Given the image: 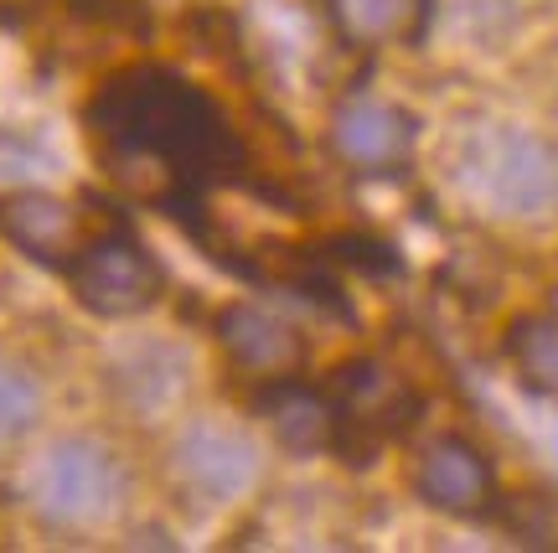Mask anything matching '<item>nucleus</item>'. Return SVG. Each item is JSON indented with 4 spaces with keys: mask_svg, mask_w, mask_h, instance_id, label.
<instances>
[{
    "mask_svg": "<svg viewBox=\"0 0 558 553\" xmlns=\"http://www.w3.org/2000/svg\"><path fill=\"white\" fill-rule=\"evenodd\" d=\"M88 130L114 171L150 166L171 192H197L243 160L222 109L171 68H130L109 79L88 104Z\"/></svg>",
    "mask_w": 558,
    "mask_h": 553,
    "instance_id": "1",
    "label": "nucleus"
},
{
    "mask_svg": "<svg viewBox=\"0 0 558 553\" xmlns=\"http://www.w3.org/2000/svg\"><path fill=\"white\" fill-rule=\"evenodd\" d=\"M414 115L383 99H347L331 119V151L357 171H388L414 151Z\"/></svg>",
    "mask_w": 558,
    "mask_h": 553,
    "instance_id": "8",
    "label": "nucleus"
},
{
    "mask_svg": "<svg viewBox=\"0 0 558 553\" xmlns=\"http://www.w3.org/2000/svg\"><path fill=\"white\" fill-rule=\"evenodd\" d=\"M0 233L47 269H68L73 254L88 243L78 207L62 197H47V192H16V197L0 202Z\"/></svg>",
    "mask_w": 558,
    "mask_h": 553,
    "instance_id": "9",
    "label": "nucleus"
},
{
    "mask_svg": "<svg viewBox=\"0 0 558 553\" xmlns=\"http://www.w3.org/2000/svg\"><path fill=\"white\" fill-rule=\"evenodd\" d=\"M259 409L269 414L275 435L284 440L295 455H316V450H326V445H331V430H337V419H331V398L316 394V388L279 377V383H269V388H264Z\"/></svg>",
    "mask_w": 558,
    "mask_h": 553,
    "instance_id": "12",
    "label": "nucleus"
},
{
    "mask_svg": "<svg viewBox=\"0 0 558 553\" xmlns=\"http://www.w3.org/2000/svg\"><path fill=\"white\" fill-rule=\"evenodd\" d=\"M62 275L73 285L78 305H88L94 316H109V321L150 311L160 300V290H166L160 259L135 233H124V228H109V233L88 238Z\"/></svg>",
    "mask_w": 558,
    "mask_h": 553,
    "instance_id": "4",
    "label": "nucleus"
},
{
    "mask_svg": "<svg viewBox=\"0 0 558 553\" xmlns=\"http://www.w3.org/2000/svg\"><path fill=\"white\" fill-rule=\"evenodd\" d=\"M429 0H331V16H337L341 37L352 41H418L429 26Z\"/></svg>",
    "mask_w": 558,
    "mask_h": 553,
    "instance_id": "13",
    "label": "nucleus"
},
{
    "mask_svg": "<svg viewBox=\"0 0 558 553\" xmlns=\"http://www.w3.org/2000/svg\"><path fill=\"white\" fill-rule=\"evenodd\" d=\"M460 187L492 218H543L558 207V145L518 124L471 130L460 145Z\"/></svg>",
    "mask_w": 558,
    "mask_h": 553,
    "instance_id": "2",
    "label": "nucleus"
},
{
    "mask_svg": "<svg viewBox=\"0 0 558 553\" xmlns=\"http://www.w3.org/2000/svg\"><path fill=\"white\" fill-rule=\"evenodd\" d=\"M41 419V388L37 377L0 357V455L16 450L21 440L37 430Z\"/></svg>",
    "mask_w": 558,
    "mask_h": 553,
    "instance_id": "15",
    "label": "nucleus"
},
{
    "mask_svg": "<svg viewBox=\"0 0 558 553\" xmlns=\"http://www.w3.org/2000/svg\"><path fill=\"white\" fill-rule=\"evenodd\" d=\"M171 471L197 502L222 507V502H239L259 481V445L243 430H233V424L197 419L171 445Z\"/></svg>",
    "mask_w": 558,
    "mask_h": 553,
    "instance_id": "6",
    "label": "nucleus"
},
{
    "mask_svg": "<svg viewBox=\"0 0 558 553\" xmlns=\"http://www.w3.org/2000/svg\"><path fill=\"white\" fill-rule=\"evenodd\" d=\"M218 341L228 347V357L248 368V373L259 377H284L300 368V357H305V341H300L295 326H284L279 316L259 311V305H228L218 316Z\"/></svg>",
    "mask_w": 558,
    "mask_h": 553,
    "instance_id": "11",
    "label": "nucleus"
},
{
    "mask_svg": "<svg viewBox=\"0 0 558 553\" xmlns=\"http://www.w3.org/2000/svg\"><path fill=\"white\" fill-rule=\"evenodd\" d=\"M507 357L518 362L527 388L558 394V311H533L507 326Z\"/></svg>",
    "mask_w": 558,
    "mask_h": 553,
    "instance_id": "14",
    "label": "nucleus"
},
{
    "mask_svg": "<svg viewBox=\"0 0 558 553\" xmlns=\"http://www.w3.org/2000/svg\"><path fill=\"white\" fill-rule=\"evenodd\" d=\"M186 352L171 341H135L109 362V388L124 409H135L140 419H156L160 409H171L186 394Z\"/></svg>",
    "mask_w": 558,
    "mask_h": 553,
    "instance_id": "10",
    "label": "nucleus"
},
{
    "mask_svg": "<svg viewBox=\"0 0 558 553\" xmlns=\"http://www.w3.org/2000/svg\"><path fill=\"white\" fill-rule=\"evenodd\" d=\"M26 496L47 528L78 533V528H99L120 513L124 471L109 445L88 435H68L37 455V466L26 476Z\"/></svg>",
    "mask_w": 558,
    "mask_h": 553,
    "instance_id": "3",
    "label": "nucleus"
},
{
    "mask_svg": "<svg viewBox=\"0 0 558 553\" xmlns=\"http://www.w3.org/2000/svg\"><path fill=\"white\" fill-rule=\"evenodd\" d=\"M414 492L450 517H486L497 507V471L492 460L460 435H439L414 466Z\"/></svg>",
    "mask_w": 558,
    "mask_h": 553,
    "instance_id": "7",
    "label": "nucleus"
},
{
    "mask_svg": "<svg viewBox=\"0 0 558 553\" xmlns=\"http://www.w3.org/2000/svg\"><path fill=\"white\" fill-rule=\"evenodd\" d=\"M331 445L337 450H373L383 440H399L418 419V394L383 362H347L331 377Z\"/></svg>",
    "mask_w": 558,
    "mask_h": 553,
    "instance_id": "5",
    "label": "nucleus"
}]
</instances>
